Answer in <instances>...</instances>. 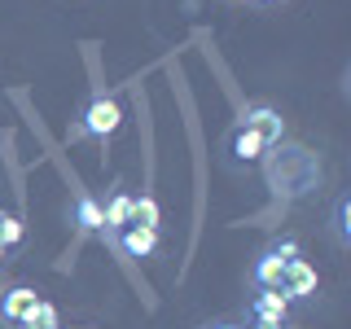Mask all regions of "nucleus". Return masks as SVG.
<instances>
[{
    "label": "nucleus",
    "instance_id": "obj_1",
    "mask_svg": "<svg viewBox=\"0 0 351 329\" xmlns=\"http://www.w3.org/2000/svg\"><path fill=\"white\" fill-rule=\"evenodd\" d=\"M272 149H277V154H272V162H268V180L277 184V193L299 197L307 189H316V180H321V162H316L312 154L299 149V145H290V149L272 145Z\"/></svg>",
    "mask_w": 351,
    "mask_h": 329
},
{
    "label": "nucleus",
    "instance_id": "obj_2",
    "mask_svg": "<svg viewBox=\"0 0 351 329\" xmlns=\"http://www.w3.org/2000/svg\"><path fill=\"white\" fill-rule=\"evenodd\" d=\"M119 127H123V106H119L114 101V97H106V93H97L93 97V101H88L84 106V114H80V123H75L71 127V141H88V136H93V141H101V145H106V141L110 136H114V132Z\"/></svg>",
    "mask_w": 351,
    "mask_h": 329
},
{
    "label": "nucleus",
    "instance_id": "obj_3",
    "mask_svg": "<svg viewBox=\"0 0 351 329\" xmlns=\"http://www.w3.org/2000/svg\"><path fill=\"white\" fill-rule=\"evenodd\" d=\"M299 255V241L294 237H281L272 241V246H263L255 255V268H250V281L259 285V290H281V277H285V263Z\"/></svg>",
    "mask_w": 351,
    "mask_h": 329
},
{
    "label": "nucleus",
    "instance_id": "obj_4",
    "mask_svg": "<svg viewBox=\"0 0 351 329\" xmlns=\"http://www.w3.org/2000/svg\"><path fill=\"white\" fill-rule=\"evenodd\" d=\"M263 154H268V141H263L255 127H241V123H233V132L224 136V162H228L233 171L255 167Z\"/></svg>",
    "mask_w": 351,
    "mask_h": 329
},
{
    "label": "nucleus",
    "instance_id": "obj_5",
    "mask_svg": "<svg viewBox=\"0 0 351 329\" xmlns=\"http://www.w3.org/2000/svg\"><path fill=\"white\" fill-rule=\"evenodd\" d=\"M321 290V272L312 268L303 255H294L290 263H285V277H281V294L290 303H303V299H312V294Z\"/></svg>",
    "mask_w": 351,
    "mask_h": 329
},
{
    "label": "nucleus",
    "instance_id": "obj_6",
    "mask_svg": "<svg viewBox=\"0 0 351 329\" xmlns=\"http://www.w3.org/2000/svg\"><path fill=\"white\" fill-rule=\"evenodd\" d=\"M36 303H40L36 285H9V290L0 294V321H5V325H22Z\"/></svg>",
    "mask_w": 351,
    "mask_h": 329
},
{
    "label": "nucleus",
    "instance_id": "obj_7",
    "mask_svg": "<svg viewBox=\"0 0 351 329\" xmlns=\"http://www.w3.org/2000/svg\"><path fill=\"white\" fill-rule=\"evenodd\" d=\"M237 123H241V127H255L259 136L268 141V149H272V145H281V136H285V123H281V114H277L272 106H246Z\"/></svg>",
    "mask_w": 351,
    "mask_h": 329
},
{
    "label": "nucleus",
    "instance_id": "obj_8",
    "mask_svg": "<svg viewBox=\"0 0 351 329\" xmlns=\"http://www.w3.org/2000/svg\"><path fill=\"white\" fill-rule=\"evenodd\" d=\"M250 316H255V325L281 329L285 321H290V299H285L281 290H259L255 303H250Z\"/></svg>",
    "mask_w": 351,
    "mask_h": 329
},
{
    "label": "nucleus",
    "instance_id": "obj_9",
    "mask_svg": "<svg viewBox=\"0 0 351 329\" xmlns=\"http://www.w3.org/2000/svg\"><path fill=\"white\" fill-rule=\"evenodd\" d=\"M114 246L123 250V255H132V259H149L154 250H158V228L128 224V228H119V233H114Z\"/></svg>",
    "mask_w": 351,
    "mask_h": 329
},
{
    "label": "nucleus",
    "instance_id": "obj_10",
    "mask_svg": "<svg viewBox=\"0 0 351 329\" xmlns=\"http://www.w3.org/2000/svg\"><path fill=\"white\" fill-rule=\"evenodd\" d=\"M71 224L80 228V233H106V211H101V202H97V193H80L71 202Z\"/></svg>",
    "mask_w": 351,
    "mask_h": 329
},
{
    "label": "nucleus",
    "instance_id": "obj_11",
    "mask_svg": "<svg viewBox=\"0 0 351 329\" xmlns=\"http://www.w3.org/2000/svg\"><path fill=\"white\" fill-rule=\"evenodd\" d=\"M101 211H106V237H114L119 228L132 224V193L123 184H114V189H110V202H101Z\"/></svg>",
    "mask_w": 351,
    "mask_h": 329
},
{
    "label": "nucleus",
    "instance_id": "obj_12",
    "mask_svg": "<svg viewBox=\"0 0 351 329\" xmlns=\"http://www.w3.org/2000/svg\"><path fill=\"white\" fill-rule=\"evenodd\" d=\"M329 233H334V246H338V250H347V246H351V197H347V193H338V197H334Z\"/></svg>",
    "mask_w": 351,
    "mask_h": 329
},
{
    "label": "nucleus",
    "instance_id": "obj_13",
    "mask_svg": "<svg viewBox=\"0 0 351 329\" xmlns=\"http://www.w3.org/2000/svg\"><path fill=\"white\" fill-rule=\"evenodd\" d=\"M132 224H136V228H158L162 224V211H158V197H154V193L132 197Z\"/></svg>",
    "mask_w": 351,
    "mask_h": 329
},
{
    "label": "nucleus",
    "instance_id": "obj_14",
    "mask_svg": "<svg viewBox=\"0 0 351 329\" xmlns=\"http://www.w3.org/2000/svg\"><path fill=\"white\" fill-rule=\"evenodd\" d=\"M22 329H62V316H58V307H53L49 299H40L36 307H31V316L22 321Z\"/></svg>",
    "mask_w": 351,
    "mask_h": 329
},
{
    "label": "nucleus",
    "instance_id": "obj_15",
    "mask_svg": "<svg viewBox=\"0 0 351 329\" xmlns=\"http://www.w3.org/2000/svg\"><path fill=\"white\" fill-rule=\"evenodd\" d=\"M22 233H27V228H22V219L14 211H0V246H18Z\"/></svg>",
    "mask_w": 351,
    "mask_h": 329
},
{
    "label": "nucleus",
    "instance_id": "obj_16",
    "mask_svg": "<svg viewBox=\"0 0 351 329\" xmlns=\"http://www.w3.org/2000/svg\"><path fill=\"white\" fill-rule=\"evenodd\" d=\"M211 329H237V325H233V321H215Z\"/></svg>",
    "mask_w": 351,
    "mask_h": 329
},
{
    "label": "nucleus",
    "instance_id": "obj_17",
    "mask_svg": "<svg viewBox=\"0 0 351 329\" xmlns=\"http://www.w3.org/2000/svg\"><path fill=\"white\" fill-rule=\"evenodd\" d=\"M0 281H5V246H0Z\"/></svg>",
    "mask_w": 351,
    "mask_h": 329
},
{
    "label": "nucleus",
    "instance_id": "obj_18",
    "mask_svg": "<svg viewBox=\"0 0 351 329\" xmlns=\"http://www.w3.org/2000/svg\"><path fill=\"white\" fill-rule=\"evenodd\" d=\"M259 5H277V0H259Z\"/></svg>",
    "mask_w": 351,
    "mask_h": 329
},
{
    "label": "nucleus",
    "instance_id": "obj_19",
    "mask_svg": "<svg viewBox=\"0 0 351 329\" xmlns=\"http://www.w3.org/2000/svg\"><path fill=\"white\" fill-rule=\"evenodd\" d=\"M255 329H272V325H255Z\"/></svg>",
    "mask_w": 351,
    "mask_h": 329
},
{
    "label": "nucleus",
    "instance_id": "obj_20",
    "mask_svg": "<svg viewBox=\"0 0 351 329\" xmlns=\"http://www.w3.org/2000/svg\"><path fill=\"white\" fill-rule=\"evenodd\" d=\"M281 329H294V325H281Z\"/></svg>",
    "mask_w": 351,
    "mask_h": 329
}]
</instances>
